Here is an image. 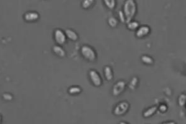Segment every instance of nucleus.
<instances>
[{
  "instance_id": "4be33fe9",
  "label": "nucleus",
  "mask_w": 186,
  "mask_h": 124,
  "mask_svg": "<svg viewBox=\"0 0 186 124\" xmlns=\"http://www.w3.org/2000/svg\"><path fill=\"white\" fill-rule=\"evenodd\" d=\"M159 110H160L161 112H162V113H164V112H166L167 110V107L166 105L165 104H161L160 106H159Z\"/></svg>"
},
{
  "instance_id": "dca6fc26",
  "label": "nucleus",
  "mask_w": 186,
  "mask_h": 124,
  "mask_svg": "<svg viewBox=\"0 0 186 124\" xmlns=\"http://www.w3.org/2000/svg\"><path fill=\"white\" fill-rule=\"evenodd\" d=\"M104 3H105L106 6L109 9L114 8L116 4V1L115 0H104Z\"/></svg>"
},
{
  "instance_id": "4468645a",
  "label": "nucleus",
  "mask_w": 186,
  "mask_h": 124,
  "mask_svg": "<svg viewBox=\"0 0 186 124\" xmlns=\"http://www.w3.org/2000/svg\"><path fill=\"white\" fill-rule=\"evenodd\" d=\"M141 60H142V61L143 62V63H145L146 64H148V65L153 64V62H154L153 58H152L151 57H150V56L147 55H142V57H141Z\"/></svg>"
},
{
  "instance_id": "412c9836",
  "label": "nucleus",
  "mask_w": 186,
  "mask_h": 124,
  "mask_svg": "<svg viewBox=\"0 0 186 124\" xmlns=\"http://www.w3.org/2000/svg\"><path fill=\"white\" fill-rule=\"evenodd\" d=\"M119 19L121 21V22H126L125 17V16H124V14H123L122 11H119Z\"/></svg>"
},
{
  "instance_id": "2eb2a0df",
  "label": "nucleus",
  "mask_w": 186,
  "mask_h": 124,
  "mask_svg": "<svg viewBox=\"0 0 186 124\" xmlns=\"http://www.w3.org/2000/svg\"><path fill=\"white\" fill-rule=\"evenodd\" d=\"M138 83V79L137 77H133L132 78L131 81H130L128 86L131 89H134L137 86Z\"/></svg>"
},
{
  "instance_id": "393cba45",
  "label": "nucleus",
  "mask_w": 186,
  "mask_h": 124,
  "mask_svg": "<svg viewBox=\"0 0 186 124\" xmlns=\"http://www.w3.org/2000/svg\"><path fill=\"white\" fill-rule=\"evenodd\" d=\"M119 124H128V123L125 122H123V121H121L119 122Z\"/></svg>"
},
{
  "instance_id": "f03ea898",
  "label": "nucleus",
  "mask_w": 186,
  "mask_h": 124,
  "mask_svg": "<svg viewBox=\"0 0 186 124\" xmlns=\"http://www.w3.org/2000/svg\"><path fill=\"white\" fill-rule=\"evenodd\" d=\"M83 58L89 61H94L96 59L97 54L93 47L88 45H83L80 50Z\"/></svg>"
},
{
  "instance_id": "1a4fd4ad",
  "label": "nucleus",
  "mask_w": 186,
  "mask_h": 124,
  "mask_svg": "<svg viewBox=\"0 0 186 124\" xmlns=\"http://www.w3.org/2000/svg\"><path fill=\"white\" fill-rule=\"evenodd\" d=\"M65 35L68 38L73 41H76L78 38V35L77 34V33L75 31H73L72 29H66Z\"/></svg>"
},
{
  "instance_id": "aec40b11",
  "label": "nucleus",
  "mask_w": 186,
  "mask_h": 124,
  "mask_svg": "<svg viewBox=\"0 0 186 124\" xmlns=\"http://www.w3.org/2000/svg\"><path fill=\"white\" fill-rule=\"evenodd\" d=\"M93 3L94 1L93 0H84L81 3V6L83 8L87 9L91 6Z\"/></svg>"
},
{
  "instance_id": "ddd939ff",
  "label": "nucleus",
  "mask_w": 186,
  "mask_h": 124,
  "mask_svg": "<svg viewBox=\"0 0 186 124\" xmlns=\"http://www.w3.org/2000/svg\"><path fill=\"white\" fill-rule=\"evenodd\" d=\"M53 50L56 54H57L58 56H59V57H63L65 55V50L58 46H54L53 48Z\"/></svg>"
},
{
  "instance_id": "f257e3e1",
  "label": "nucleus",
  "mask_w": 186,
  "mask_h": 124,
  "mask_svg": "<svg viewBox=\"0 0 186 124\" xmlns=\"http://www.w3.org/2000/svg\"><path fill=\"white\" fill-rule=\"evenodd\" d=\"M137 6L134 0H126L123 7V13L125 17L126 22L133 20L137 13Z\"/></svg>"
},
{
  "instance_id": "a211bd4d",
  "label": "nucleus",
  "mask_w": 186,
  "mask_h": 124,
  "mask_svg": "<svg viewBox=\"0 0 186 124\" xmlns=\"http://www.w3.org/2000/svg\"><path fill=\"white\" fill-rule=\"evenodd\" d=\"M186 95L185 94H181L178 98V104L180 106L183 107L185 104Z\"/></svg>"
},
{
  "instance_id": "f8f14e48",
  "label": "nucleus",
  "mask_w": 186,
  "mask_h": 124,
  "mask_svg": "<svg viewBox=\"0 0 186 124\" xmlns=\"http://www.w3.org/2000/svg\"><path fill=\"white\" fill-rule=\"evenodd\" d=\"M38 15L36 13H28L25 15V19L28 21H36L38 19Z\"/></svg>"
},
{
  "instance_id": "6e6552de",
  "label": "nucleus",
  "mask_w": 186,
  "mask_h": 124,
  "mask_svg": "<svg viewBox=\"0 0 186 124\" xmlns=\"http://www.w3.org/2000/svg\"><path fill=\"white\" fill-rule=\"evenodd\" d=\"M104 74L107 80L111 81L114 78V73L112 68L110 66L106 65L104 68Z\"/></svg>"
},
{
  "instance_id": "f3484780",
  "label": "nucleus",
  "mask_w": 186,
  "mask_h": 124,
  "mask_svg": "<svg viewBox=\"0 0 186 124\" xmlns=\"http://www.w3.org/2000/svg\"><path fill=\"white\" fill-rule=\"evenodd\" d=\"M69 93L70 94H78V93H81V88L79 86H71L69 88Z\"/></svg>"
},
{
  "instance_id": "6ab92c4d",
  "label": "nucleus",
  "mask_w": 186,
  "mask_h": 124,
  "mask_svg": "<svg viewBox=\"0 0 186 124\" xmlns=\"http://www.w3.org/2000/svg\"><path fill=\"white\" fill-rule=\"evenodd\" d=\"M108 24L112 27H115L118 24V21L114 17H110L108 19Z\"/></svg>"
},
{
  "instance_id": "b1692460",
  "label": "nucleus",
  "mask_w": 186,
  "mask_h": 124,
  "mask_svg": "<svg viewBox=\"0 0 186 124\" xmlns=\"http://www.w3.org/2000/svg\"><path fill=\"white\" fill-rule=\"evenodd\" d=\"M162 124H176V123L173 122V121H168V122H166L162 123Z\"/></svg>"
},
{
  "instance_id": "20e7f679",
  "label": "nucleus",
  "mask_w": 186,
  "mask_h": 124,
  "mask_svg": "<svg viewBox=\"0 0 186 124\" xmlns=\"http://www.w3.org/2000/svg\"><path fill=\"white\" fill-rule=\"evenodd\" d=\"M89 76L92 83L95 86H100L103 83V80L101 78L99 73L95 70H91L89 71Z\"/></svg>"
},
{
  "instance_id": "0eeeda50",
  "label": "nucleus",
  "mask_w": 186,
  "mask_h": 124,
  "mask_svg": "<svg viewBox=\"0 0 186 124\" xmlns=\"http://www.w3.org/2000/svg\"><path fill=\"white\" fill-rule=\"evenodd\" d=\"M150 32V27L147 25L139 26L136 31V36L138 38H142L147 36Z\"/></svg>"
},
{
  "instance_id": "5701e85b",
  "label": "nucleus",
  "mask_w": 186,
  "mask_h": 124,
  "mask_svg": "<svg viewBox=\"0 0 186 124\" xmlns=\"http://www.w3.org/2000/svg\"><path fill=\"white\" fill-rule=\"evenodd\" d=\"M3 98L6 99V100H11L13 98L12 95L9 94H4L3 95Z\"/></svg>"
},
{
  "instance_id": "7ed1b4c3",
  "label": "nucleus",
  "mask_w": 186,
  "mask_h": 124,
  "mask_svg": "<svg viewBox=\"0 0 186 124\" xmlns=\"http://www.w3.org/2000/svg\"><path fill=\"white\" fill-rule=\"evenodd\" d=\"M130 108V104L127 101L123 100L118 103L114 109V114L117 116H121L127 113Z\"/></svg>"
},
{
  "instance_id": "9b49d317",
  "label": "nucleus",
  "mask_w": 186,
  "mask_h": 124,
  "mask_svg": "<svg viewBox=\"0 0 186 124\" xmlns=\"http://www.w3.org/2000/svg\"><path fill=\"white\" fill-rule=\"evenodd\" d=\"M127 28L129 29H130L132 31L133 30H137L138 27L140 26L139 22L134 21V20H132L130 21H129L128 22H127Z\"/></svg>"
},
{
  "instance_id": "a878e982",
  "label": "nucleus",
  "mask_w": 186,
  "mask_h": 124,
  "mask_svg": "<svg viewBox=\"0 0 186 124\" xmlns=\"http://www.w3.org/2000/svg\"><path fill=\"white\" fill-rule=\"evenodd\" d=\"M1 117L0 116V123H1Z\"/></svg>"
},
{
  "instance_id": "423d86ee",
  "label": "nucleus",
  "mask_w": 186,
  "mask_h": 124,
  "mask_svg": "<svg viewBox=\"0 0 186 124\" xmlns=\"http://www.w3.org/2000/svg\"><path fill=\"white\" fill-rule=\"evenodd\" d=\"M54 37L55 41L60 45L63 44L66 42V36L65 33L61 29H57L55 31Z\"/></svg>"
},
{
  "instance_id": "39448f33",
  "label": "nucleus",
  "mask_w": 186,
  "mask_h": 124,
  "mask_svg": "<svg viewBox=\"0 0 186 124\" xmlns=\"http://www.w3.org/2000/svg\"><path fill=\"white\" fill-rule=\"evenodd\" d=\"M126 87V83L123 80H119L117 81L112 87V94L115 96L119 95L125 90Z\"/></svg>"
},
{
  "instance_id": "9d476101",
  "label": "nucleus",
  "mask_w": 186,
  "mask_h": 124,
  "mask_svg": "<svg viewBox=\"0 0 186 124\" xmlns=\"http://www.w3.org/2000/svg\"><path fill=\"white\" fill-rule=\"evenodd\" d=\"M157 110V107L155 105V106H152L151 108H148L146 109L144 112H143V117L145 118H148L151 117L153 115H154L156 110Z\"/></svg>"
}]
</instances>
